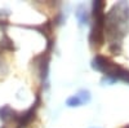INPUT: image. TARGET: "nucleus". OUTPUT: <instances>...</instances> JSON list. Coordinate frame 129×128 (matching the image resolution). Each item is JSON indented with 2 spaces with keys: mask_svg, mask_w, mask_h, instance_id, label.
<instances>
[{
  "mask_svg": "<svg viewBox=\"0 0 129 128\" xmlns=\"http://www.w3.org/2000/svg\"><path fill=\"white\" fill-rule=\"evenodd\" d=\"M89 101H90V93L88 91H80L79 93L69 97L66 100V105L70 108H78V106H81Z\"/></svg>",
  "mask_w": 129,
  "mask_h": 128,
  "instance_id": "2",
  "label": "nucleus"
},
{
  "mask_svg": "<svg viewBox=\"0 0 129 128\" xmlns=\"http://www.w3.org/2000/svg\"><path fill=\"white\" fill-rule=\"evenodd\" d=\"M35 109H36V106L35 108H31L30 110H27L22 116H21V120H19V125L21 127H25L26 124H28L32 120V118H34V115H35Z\"/></svg>",
  "mask_w": 129,
  "mask_h": 128,
  "instance_id": "4",
  "label": "nucleus"
},
{
  "mask_svg": "<svg viewBox=\"0 0 129 128\" xmlns=\"http://www.w3.org/2000/svg\"><path fill=\"white\" fill-rule=\"evenodd\" d=\"M13 118V110L9 108V106H3L0 108V119H3L4 122H8Z\"/></svg>",
  "mask_w": 129,
  "mask_h": 128,
  "instance_id": "5",
  "label": "nucleus"
},
{
  "mask_svg": "<svg viewBox=\"0 0 129 128\" xmlns=\"http://www.w3.org/2000/svg\"><path fill=\"white\" fill-rule=\"evenodd\" d=\"M93 128H95V127H93Z\"/></svg>",
  "mask_w": 129,
  "mask_h": 128,
  "instance_id": "6",
  "label": "nucleus"
},
{
  "mask_svg": "<svg viewBox=\"0 0 129 128\" xmlns=\"http://www.w3.org/2000/svg\"><path fill=\"white\" fill-rule=\"evenodd\" d=\"M75 16H76L80 25H87L89 22V13H88V10L85 9L84 5H79L78 7L76 12H75Z\"/></svg>",
  "mask_w": 129,
  "mask_h": 128,
  "instance_id": "3",
  "label": "nucleus"
},
{
  "mask_svg": "<svg viewBox=\"0 0 129 128\" xmlns=\"http://www.w3.org/2000/svg\"><path fill=\"white\" fill-rule=\"evenodd\" d=\"M103 3L94 2L93 12H94V27L92 30L90 40L94 43H101L103 39V26H105V16H103Z\"/></svg>",
  "mask_w": 129,
  "mask_h": 128,
  "instance_id": "1",
  "label": "nucleus"
}]
</instances>
